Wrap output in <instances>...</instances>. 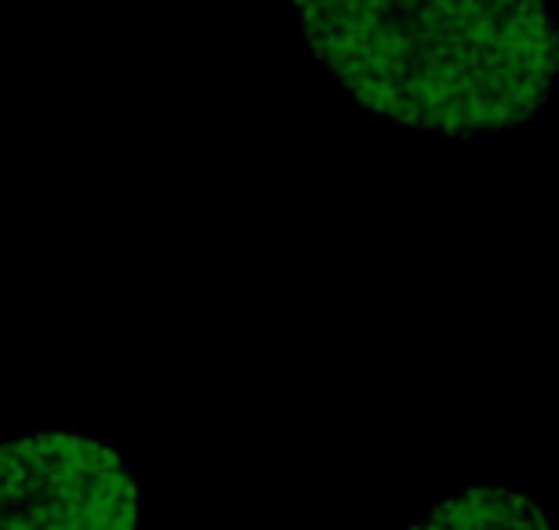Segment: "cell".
<instances>
[{
	"mask_svg": "<svg viewBox=\"0 0 559 530\" xmlns=\"http://www.w3.org/2000/svg\"><path fill=\"white\" fill-rule=\"evenodd\" d=\"M142 491L114 447L44 428L0 444V530H139Z\"/></svg>",
	"mask_w": 559,
	"mask_h": 530,
	"instance_id": "cell-2",
	"label": "cell"
},
{
	"mask_svg": "<svg viewBox=\"0 0 559 530\" xmlns=\"http://www.w3.org/2000/svg\"><path fill=\"white\" fill-rule=\"evenodd\" d=\"M309 51L353 103L443 139L531 120L556 84L545 0H295Z\"/></svg>",
	"mask_w": 559,
	"mask_h": 530,
	"instance_id": "cell-1",
	"label": "cell"
},
{
	"mask_svg": "<svg viewBox=\"0 0 559 530\" xmlns=\"http://www.w3.org/2000/svg\"><path fill=\"white\" fill-rule=\"evenodd\" d=\"M407 530H552L545 513L516 491L473 487L429 505Z\"/></svg>",
	"mask_w": 559,
	"mask_h": 530,
	"instance_id": "cell-3",
	"label": "cell"
}]
</instances>
